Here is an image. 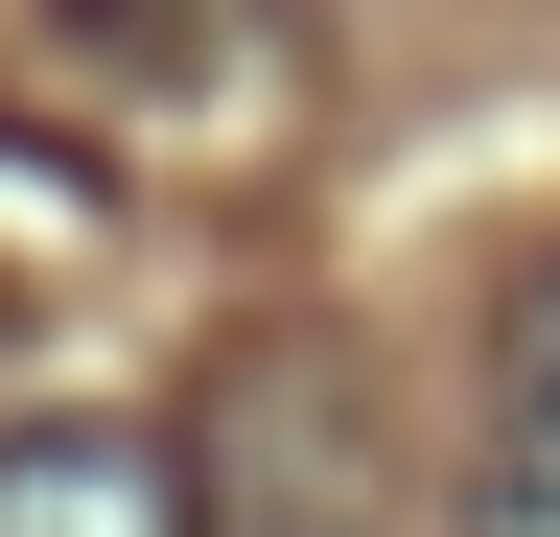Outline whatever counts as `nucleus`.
Here are the masks:
<instances>
[{
	"mask_svg": "<svg viewBox=\"0 0 560 537\" xmlns=\"http://www.w3.org/2000/svg\"><path fill=\"white\" fill-rule=\"evenodd\" d=\"M0 537H210V467L164 421H0Z\"/></svg>",
	"mask_w": 560,
	"mask_h": 537,
	"instance_id": "1",
	"label": "nucleus"
},
{
	"mask_svg": "<svg viewBox=\"0 0 560 537\" xmlns=\"http://www.w3.org/2000/svg\"><path fill=\"white\" fill-rule=\"evenodd\" d=\"M70 47H117V71H187V47H210V0H70Z\"/></svg>",
	"mask_w": 560,
	"mask_h": 537,
	"instance_id": "2",
	"label": "nucleus"
},
{
	"mask_svg": "<svg viewBox=\"0 0 560 537\" xmlns=\"http://www.w3.org/2000/svg\"><path fill=\"white\" fill-rule=\"evenodd\" d=\"M467 537H560V421H514V444H490V514Z\"/></svg>",
	"mask_w": 560,
	"mask_h": 537,
	"instance_id": "3",
	"label": "nucleus"
}]
</instances>
